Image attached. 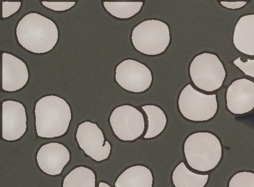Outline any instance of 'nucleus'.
Wrapping results in <instances>:
<instances>
[{"instance_id":"nucleus-16","label":"nucleus","mask_w":254,"mask_h":187,"mask_svg":"<svg viewBox=\"0 0 254 187\" xmlns=\"http://www.w3.org/2000/svg\"><path fill=\"white\" fill-rule=\"evenodd\" d=\"M172 178L175 187H204L208 181V175L194 173L182 162L174 169Z\"/></svg>"},{"instance_id":"nucleus-11","label":"nucleus","mask_w":254,"mask_h":187,"mask_svg":"<svg viewBox=\"0 0 254 187\" xmlns=\"http://www.w3.org/2000/svg\"><path fill=\"white\" fill-rule=\"evenodd\" d=\"M226 105L232 113L242 114L254 108V83L243 78L234 81L226 92Z\"/></svg>"},{"instance_id":"nucleus-19","label":"nucleus","mask_w":254,"mask_h":187,"mask_svg":"<svg viewBox=\"0 0 254 187\" xmlns=\"http://www.w3.org/2000/svg\"><path fill=\"white\" fill-rule=\"evenodd\" d=\"M143 5L142 1H104L103 6L113 16L120 19L129 18L137 14Z\"/></svg>"},{"instance_id":"nucleus-24","label":"nucleus","mask_w":254,"mask_h":187,"mask_svg":"<svg viewBox=\"0 0 254 187\" xmlns=\"http://www.w3.org/2000/svg\"><path fill=\"white\" fill-rule=\"evenodd\" d=\"M247 2L245 1H220L221 4L226 8L232 9H236L240 8L244 6Z\"/></svg>"},{"instance_id":"nucleus-21","label":"nucleus","mask_w":254,"mask_h":187,"mask_svg":"<svg viewBox=\"0 0 254 187\" xmlns=\"http://www.w3.org/2000/svg\"><path fill=\"white\" fill-rule=\"evenodd\" d=\"M233 63L245 75L254 78V59H248L245 62L241 60V56L233 61Z\"/></svg>"},{"instance_id":"nucleus-17","label":"nucleus","mask_w":254,"mask_h":187,"mask_svg":"<svg viewBox=\"0 0 254 187\" xmlns=\"http://www.w3.org/2000/svg\"><path fill=\"white\" fill-rule=\"evenodd\" d=\"M142 108L146 114L148 121V127L144 138H154L165 129L167 123L166 115L160 108L154 105H146L142 106Z\"/></svg>"},{"instance_id":"nucleus-22","label":"nucleus","mask_w":254,"mask_h":187,"mask_svg":"<svg viewBox=\"0 0 254 187\" xmlns=\"http://www.w3.org/2000/svg\"><path fill=\"white\" fill-rule=\"evenodd\" d=\"M45 7L56 11H63L69 9L75 4V1H42Z\"/></svg>"},{"instance_id":"nucleus-18","label":"nucleus","mask_w":254,"mask_h":187,"mask_svg":"<svg viewBox=\"0 0 254 187\" xmlns=\"http://www.w3.org/2000/svg\"><path fill=\"white\" fill-rule=\"evenodd\" d=\"M95 175L88 168L80 166L71 171L64 178L63 187H95Z\"/></svg>"},{"instance_id":"nucleus-9","label":"nucleus","mask_w":254,"mask_h":187,"mask_svg":"<svg viewBox=\"0 0 254 187\" xmlns=\"http://www.w3.org/2000/svg\"><path fill=\"white\" fill-rule=\"evenodd\" d=\"M75 137L79 147L95 161L108 158L111 146L108 141L104 143L103 132L96 124L85 121L79 124Z\"/></svg>"},{"instance_id":"nucleus-25","label":"nucleus","mask_w":254,"mask_h":187,"mask_svg":"<svg viewBox=\"0 0 254 187\" xmlns=\"http://www.w3.org/2000/svg\"><path fill=\"white\" fill-rule=\"evenodd\" d=\"M98 187H111L109 185L105 183L100 182Z\"/></svg>"},{"instance_id":"nucleus-15","label":"nucleus","mask_w":254,"mask_h":187,"mask_svg":"<svg viewBox=\"0 0 254 187\" xmlns=\"http://www.w3.org/2000/svg\"><path fill=\"white\" fill-rule=\"evenodd\" d=\"M116 187H152L153 176L147 167L136 165L124 171L115 182Z\"/></svg>"},{"instance_id":"nucleus-12","label":"nucleus","mask_w":254,"mask_h":187,"mask_svg":"<svg viewBox=\"0 0 254 187\" xmlns=\"http://www.w3.org/2000/svg\"><path fill=\"white\" fill-rule=\"evenodd\" d=\"M36 159L40 169L52 176L60 174L70 160L67 148L58 142H50L39 149Z\"/></svg>"},{"instance_id":"nucleus-5","label":"nucleus","mask_w":254,"mask_h":187,"mask_svg":"<svg viewBox=\"0 0 254 187\" xmlns=\"http://www.w3.org/2000/svg\"><path fill=\"white\" fill-rule=\"evenodd\" d=\"M190 74L195 86L209 92L222 86L226 73L217 55L204 52L193 58L190 66Z\"/></svg>"},{"instance_id":"nucleus-6","label":"nucleus","mask_w":254,"mask_h":187,"mask_svg":"<svg viewBox=\"0 0 254 187\" xmlns=\"http://www.w3.org/2000/svg\"><path fill=\"white\" fill-rule=\"evenodd\" d=\"M178 105L183 116L193 121H204L216 114L218 103L216 94H206L187 85L181 91Z\"/></svg>"},{"instance_id":"nucleus-8","label":"nucleus","mask_w":254,"mask_h":187,"mask_svg":"<svg viewBox=\"0 0 254 187\" xmlns=\"http://www.w3.org/2000/svg\"><path fill=\"white\" fill-rule=\"evenodd\" d=\"M115 79L124 89L133 93L147 90L152 81L151 72L144 64L133 59H126L116 67Z\"/></svg>"},{"instance_id":"nucleus-20","label":"nucleus","mask_w":254,"mask_h":187,"mask_svg":"<svg viewBox=\"0 0 254 187\" xmlns=\"http://www.w3.org/2000/svg\"><path fill=\"white\" fill-rule=\"evenodd\" d=\"M229 187H254V173L240 172L231 179Z\"/></svg>"},{"instance_id":"nucleus-2","label":"nucleus","mask_w":254,"mask_h":187,"mask_svg":"<svg viewBox=\"0 0 254 187\" xmlns=\"http://www.w3.org/2000/svg\"><path fill=\"white\" fill-rule=\"evenodd\" d=\"M35 126L37 135L52 138L64 135L71 119L70 107L63 98L47 95L40 98L35 107Z\"/></svg>"},{"instance_id":"nucleus-10","label":"nucleus","mask_w":254,"mask_h":187,"mask_svg":"<svg viewBox=\"0 0 254 187\" xmlns=\"http://www.w3.org/2000/svg\"><path fill=\"white\" fill-rule=\"evenodd\" d=\"M2 138L8 141L20 139L27 128L25 109L22 104L14 100L2 103Z\"/></svg>"},{"instance_id":"nucleus-3","label":"nucleus","mask_w":254,"mask_h":187,"mask_svg":"<svg viewBox=\"0 0 254 187\" xmlns=\"http://www.w3.org/2000/svg\"><path fill=\"white\" fill-rule=\"evenodd\" d=\"M185 156L192 169L206 172L214 169L222 157L218 139L208 132H197L189 136L184 145Z\"/></svg>"},{"instance_id":"nucleus-23","label":"nucleus","mask_w":254,"mask_h":187,"mask_svg":"<svg viewBox=\"0 0 254 187\" xmlns=\"http://www.w3.org/2000/svg\"><path fill=\"white\" fill-rule=\"evenodd\" d=\"M2 16L3 18L8 17L16 12L21 6L20 1H3Z\"/></svg>"},{"instance_id":"nucleus-13","label":"nucleus","mask_w":254,"mask_h":187,"mask_svg":"<svg viewBox=\"0 0 254 187\" xmlns=\"http://www.w3.org/2000/svg\"><path fill=\"white\" fill-rule=\"evenodd\" d=\"M2 88L15 92L22 88L29 78L28 69L20 59L8 53L2 54Z\"/></svg>"},{"instance_id":"nucleus-7","label":"nucleus","mask_w":254,"mask_h":187,"mask_svg":"<svg viewBox=\"0 0 254 187\" xmlns=\"http://www.w3.org/2000/svg\"><path fill=\"white\" fill-rule=\"evenodd\" d=\"M110 123L114 134L124 141L134 140L139 137L145 126L142 114L129 105L116 107L111 114Z\"/></svg>"},{"instance_id":"nucleus-14","label":"nucleus","mask_w":254,"mask_h":187,"mask_svg":"<svg viewBox=\"0 0 254 187\" xmlns=\"http://www.w3.org/2000/svg\"><path fill=\"white\" fill-rule=\"evenodd\" d=\"M233 43L240 52L254 55V14L243 16L239 19L234 29Z\"/></svg>"},{"instance_id":"nucleus-4","label":"nucleus","mask_w":254,"mask_h":187,"mask_svg":"<svg viewBox=\"0 0 254 187\" xmlns=\"http://www.w3.org/2000/svg\"><path fill=\"white\" fill-rule=\"evenodd\" d=\"M131 38L134 48L148 55L162 53L170 41L168 26L155 19L146 20L138 24L133 29Z\"/></svg>"},{"instance_id":"nucleus-1","label":"nucleus","mask_w":254,"mask_h":187,"mask_svg":"<svg viewBox=\"0 0 254 187\" xmlns=\"http://www.w3.org/2000/svg\"><path fill=\"white\" fill-rule=\"evenodd\" d=\"M16 35L20 45L32 52L44 53L52 50L58 40V30L51 19L35 12L19 21Z\"/></svg>"}]
</instances>
